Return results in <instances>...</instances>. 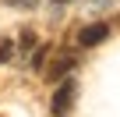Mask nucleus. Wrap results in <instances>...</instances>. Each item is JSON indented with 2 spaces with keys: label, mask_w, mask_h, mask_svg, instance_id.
Returning <instances> with one entry per match:
<instances>
[{
  "label": "nucleus",
  "mask_w": 120,
  "mask_h": 117,
  "mask_svg": "<svg viewBox=\"0 0 120 117\" xmlns=\"http://www.w3.org/2000/svg\"><path fill=\"white\" fill-rule=\"evenodd\" d=\"M74 92H78V85H74V82H64V85L56 89V96H53V113H56V117H64V113L71 110Z\"/></svg>",
  "instance_id": "1"
},
{
  "label": "nucleus",
  "mask_w": 120,
  "mask_h": 117,
  "mask_svg": "<svg viewBox=\"0 0 120 117\" xmlns=\"http://www.w3.org/2000/svg\"><path fill=\"white\" fill-rule=\"evenodd\" d=\"M106 36H109V25H106V21H95V25H85V28L78 32V43H81V46H99Z\"/></svg>",
  "instance_id": "2"
},
{
  "label": "nucleus",
  "mask_w": 120,
  "mask_h": 117,
  "mask_svg": "<svg viewBox=\"0 0 120 117\" xmlns=\"http://www.w3.org/2000/svg\"><path fill=\"white\" fill-rule=\"evenodd\" d=\"M71 68H74V57H71V53H60L56 61L49 64V71H46V78H49V82H56V78H64V75H67Z\"/></svg>",
  "instance_id": "3"
},
{
  "label": "nucleus",
  "mask_w": 120,
  "mask_h": 117,
  "mask_svg": "<svg viewBox=\"0 0 120 117\" xmlns=\"http://www.w3.org/2000/svg\"><path fill=\"white\" fill-rule=\"evenodd\" d=\"M11 53H14V46L4 39V43H0V64H4V61H11Z\"/></svg>",
  "instance_id": "4"
},
{
  "label": "nucleus",
  "mask_w": 120,
  "mask_h": 117,
  "mask_svg": "<svg viewBox=\"0 0 120 117\" xmlns=\"http://www.w3.org/2000/svg\"><path fill=\"white\" fill-rule=\"evenodd\" d=\"M35 4H39V0H7V7H21V11H28Z\"/></svg>",
  "instance_id": "5"
},
{
  "label": "nucleus",
  "mask_w": 120,
  "mask_h": 117,
  "mask_svg": "<svg viewBox=\"0 0 120 117\" xmlns=\"http://www.w3.org/2000/svg\"><path fill=\"white\" fill-rule=\"evenodd\" d=\"M21 46H25V50H32V46H35V36H32V32H25V36H21Z\"/></svg>",
  "instance_id": "6"
},
{
  "label": "nucleus",
  "mask_w": 120,
  "mask_h": 117,
  "mask_svg": "<svg viewBox=\"0 0 120 117\" xmlns=\"http://www.w3.org/2000/svg\"><path fill=\"white\" fill-rule=\"evenodd\" d=\"M53 4H67V0H53Z\"/></svg>",
  "instance_id": "7"
}]
</instances>
